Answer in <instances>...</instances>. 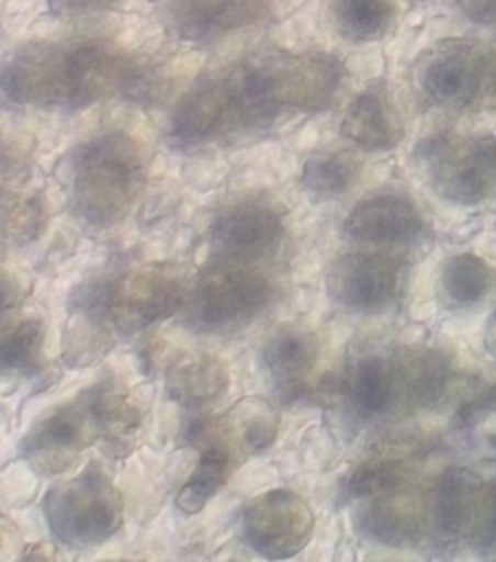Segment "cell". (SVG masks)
Listing matches in <instances>:
<instances>
[{"mask_svg": "<svg viewBox=\"0 0 496 562\" xmlns=\"http://www.w3.org/2000/svg\"><path fill=\"white\" fill-rule=\"evenodd\" d=\"M99 439L90 391L40 417L20 441V454L40 476L66 472L86 446Z\"/></svg>", "mask_w": 496, "mask_h": 562, "instance_id": "obj_8", "label": "cell"}, {"mask_svg": "<svg viewBox=\"0 0 496 562\" xmlns=\"http://www.w3.org/2000/svg\"><path fill=\"white\" fill-rule=\"evenodd\" d=\"M360 160L347 149L312 154L301 171L303 187L318 198H338L351 189L360 176Z\"/></svg>", "mask_w": 496, "mask_h": 562, "instance_id": "obj_23", "label": "cell"}, {"mask_svg": "<svg viewBox=\"0 0 496 562\" xmlns=\"http://www.w3.org/2000/svg\"><path fill=\"white\" fill-rule=\"evenodd\" d=\"M99 428V441L110 454H125L132 448V439L140 426L136 406L127 400L125 391L114 382H99L88 389Z\"/></svg>", "mask_w": 496, "mask_h": 562, "instance_id": "obj_20", "label": "cell"}, {"mask_svg": "<svg viewBox=\"0 0 496 562\" xmlns=\"http://www.w3.org/2000/svg\"><path fill=\"white\" fill-rule=\"evenodd\" d=\"M424 222L417 206L399 193H380L358 202L342 222L347 237L360 244L397 246L417 239Z\"/></svg>", "mask_w": 496, "mask_h": 562, "instance_id": "obj_13", "label": "cell"}, {"mask_svg": "<svg viewBox=\"0 0 496 562\" xmlns=\"http://www.w3.org/2000/svg\"><path fill=\"white\" fill-rule=\"evenodd\" d=\"M272 292V281L257 266L208 263L187 292L184 325L202 334L239 329L270 305Z\"/></svg>", "mask_w": 496, "mask_h": 562, "instance_id": "obj_5", "label": "cell"}, {"mask_svg": "<svg viewBox=\"0 0 496 562\" xmlns=\"http://www.w3.org/2000/svg\"><path fill=\"white\" fill-rule=\"evenodd\" d=\"M198 439L204 441V450L176 494V507L184 514H198L204 505L224 487L230 472L237 465V450L226 437H217L206 424L198 426Z\"/></svg>", "mask_w": 496, "mask_h": 562, "instance_id": "obj_17", "label": "cell"}, {"mask_svg": "<svg viewBox=\"0 0 496 562\" xmlns=\"http://www.w3.org/2000/svg\"><path fill=\"white\" fill-rule=\"evenodd\" d=\"M485 347L496 358V312L492 314V318L487 321V327H485Z\"/></svg>", "mask_w": 496, "mask_h": 562, "instance_id": "obj_31", "label": "cell"}, {"mask_svg": "<svg viewBox=\"0 0 496 562\" xmlns=\"http://www.w3.org/2000/svg\"><path fill=\"white\" fill-rule=\"evenodd\" d=\"M285 235L281 215L263 202H237L211 224V263L257 266L270 259Z\"/></svg>", "mask_w": 496, "mask_h": 562, "instance_id": "obj_10", "label": "cell"}, {"mask_svg": "<svg viewBox=\"0 0 496 562\" xmlns=\"http://www.w3.org/2000/svg\"><path fill=\"white\" fill-rule=\"evenodd\" d=\"M42 228V206L37 200H18L4 211V237L15 244L31 241Z\"/></svg>", "mask_w": 496, "mask_h": 562, "instance_id": "obj_28", "label": "cell"}, {"mask_svg": "<svg viewBox=\"0 0 496 562\" xmlns=\"http://www.w3.org/2000/svg\"><path fill=\"white\" fill-rule=\"evenodd\" d=\"M399 261L380 252H349L338 257L327 272L329 296L353 312H380L399 290Z\"/></svg>", "mask_w": 496, "mask_h": 562, "instance_id": "obj_12", "label": "cell"}, {"mask_svg": "<svg viewBox=\"0 0 496 562\" xmlns=\"http://www.w3.org/2000/svg\"><path fill=\"white\" fill-rule=\"evenodd\" d=\"M439 195L472 204L496 187V138H443L428 154Z\"/></svg>", "mask_w": 496, "mask_h": 562, "instance_id": "obj_11", "label": "cell"}, {"mask_svg": "<svg viewBox=\"0 0 496 562\" xmlns=\"http://www.w3.org/2000/svg\"><path fill=\"white\" fill-rule=\"evenodd\" d=\"M57 7H61L64 11H72V13H88V11H99L110 7L114 0H55Z\"/></svg>", "mask_w": 496, "mask_h": 562, "instance_id": "obj_30", "label": "cell"}, {"mask_svg": "<svg viewBox=\"0 0 496 562\" xmlns=\"http://www.w3.org/2000/svg\"><path fill=\"white\" fill-rule=\"evenodd\" d=\"M494 285L492 268L476 255L463 252L446 261L441 270V292L459 307L474 305L483 301Z\"/></svg>", "mask_w": 496, "mask_h": 562, "instance_id": "obj_24", "label": "cell"}, {"mask_svg": "<svg viewBox=\"0 0 496 562\" xmlns=\"http://www.w3.org/2000/svg\"><path fill=\"white\" fill-rule=\"evenodd\" d=\"M417 81L432 105L465 110L494 88L496 55L481 42H441L421 59Z\"/></svg>", "mask_w": 496, "mask_h": 562, "instance_id": "obj_7", "label": "cell"}, {"mask_svg": "<svg viewBox=\"0 0 496 562\" xmlns=\"http://www.w3.org/2000/svg\"><path fill=\"white\" fill-rule=\"evenodd\" d=\"M340 132L364 151H382L397 143V116L380 90L358 94L345 110Z\"/></svg>", "mask_w": 496, "mask_h": 562, "instance_id": "obj_19", "label": "cell"}, {"mask_svg": "<svg viewBox=\"0 0 496 562\" xmlns=\"http://www.w3.org/2000/svg\"><path fill=\"white\" fill-rule=\"evenodd\" d=\"M44 347V325L40 318H24L4 329L2 369L31 375L40 371Z\"/></svg>", "mask_w": 496, "mask_h": 562, "instance_id": "obj_26", "label": "cell"}, {"mask_svg": "<svg viewBox=\"0 0 496 562\" xmlns=\"http://www.w3.org/2000/svg\"><path fill=\"white\" fill-rule=\"evenodd\" d=\"M467 536L481 553H496V483L483 485Z\"/></svg>", "mask_w": 496, "mask_h": 562, "instance_id": "obj_27", "label": "cell"}, {"mask_svg": "<svg viewBox=\"0 0 496 562\" xmlns=\"http://www.w3.org/2000/svg\"><path fill=\"white\" fill-rule=\"evenodd\" d=\"M143 75L127 59L99 44H35L15 53L2 70V92L11 103L81 110L114 92L140 90Z\"/></svg>", "mask_w": 496, "mask_h": 562, "instance_id": "obj_2", "label": "cell"}, {"mask_svg": "<svg viewBox=\"0 0 496 562\" xmlns=\"http://www.w3.org/2000/svg\"><path fill=\"white\" fill-rule=\"evenodd\" d=\"M483 483L467 468H448L430 492V522L443 538H456L470 531Z\"/></svg>", "mask_w": 496, "mask_h": 562, "instance_id": "obj_16", "label": "cell"}, {"mask_svg": "<svg viewBox=\"0 0 496 562\" xmlns=\"http://www.w3.org/2000/svg\"><path fill=\"white\" fill-rule=\"evenodd\" d=\"M349 393L353 404L367 415H380L388 411L399 393V380L395 360L380 353L362 356L349 378Z\"/></svg>", "mask_w": 496, "mask_h": 562, "instance_id": "obj_22", "label": "cell"}, {"mask_svg": "<svg viewBox=\"0 0 496 562\" xmlns=\"http://www.w3.org/2000/svg\"><path fill=\"white\" fill-rule=\"evenodd\" d=\"M42 514L59 544L94 547L121 527L123 498L110 479L90 465L50 485L42 498Z\"/></svg>", "mask_w": 496, "mask_h": 562, "instance_id": "obj_4", "label": "cell"}, {"mask_svg": "<svg viewBox=\"0 0 496 562\" xmlns=\"http://www.w3.org/2000/svg\"><path fill=\"white\" fill-rule=\"evenodd\" d=\"M399 393L417 406L437 404L450 382L448 360L435 349L408 351L395 358Z\"/></svg>", "mask_w": 496, "mask_h": 562, "instance_id": "obj_21", "label": "cell"}, {"mask_svg": "<svg viewBox=\"0 0 496 562\" xmlns=\"http://www.w3.org/2000/svg\"><path fill=\"white\" fill-rule=\"evenodd\" d=\"M318 360V340L294 325L274 329L261 347V364L283 395L296 393Z\"/></svg>", "mask_w": 496, "mask_h": 562, "instance_id": "obj_15", "label": "cell"}, {"mask_svg": "<svg viewBox=\"0 0 496 562\" xmlns=\"http://www.w3.org/2000/svg\"><path fill=\"white\" fill-rule=\"evenodd\" d=\"M108 327L134 334L184 307L187 285L173 266H145L92 283Z\"/></svg>", "mask_w": 496, "mask_h": 562, "instance_id": "obj_6", "label": "cell"}, {"mask_svg": "<svg viewBox=\"0 0 496 562\" xmlns=\"http://www.w3.org/2000/svg\"><path fill=\"white\" fill-rule=\"evenodd\" d=\"M360 531L382 544L404 547L419 538L424 527V507L408 485L369 496L358 514Z\"/></svg>", "mask_w": 496, "mask_h": 562, "instance_id": "obj_14", "label": "cell"}, {"mask_svg": "<svg viewBox=\"0 0 496 562\" xmlns=\"http://www.w3.org/2000/svg\"><path fill=\"white\" fill-rule=\"evenodd\" d=\"M338 31L353 42L380 37L395 18L393 0H331Z\"/></svg>", "mask_w": 496, "mask_h": 562, "instance_id": "obj_25", "label": "cell"}, {"mask_svg": "<svg viewBox=\"0 0 496 562\" xmlns=\"http://www.w3.org/2000/svg\"><path fill=\"white\" fill-rule=\"evenodd\" d=\"M228 386L224 362L211 353L182 351L165 371L167 395L187 408H198L219 400Z\"/></svg>", "mask_w": 496, "mask_h": 562, "instance_id": "obj_18", "label": "cell"}, {"mask_svg": "<svg viewBox=\"0 0 496 562\" xmlns=\"http://www.w3.org/2000/svg\"><path fill=\"white\" fill-rule=\"evenodd\" d=\"M459 7L478 24H496V0H459Z\"/></svg>", "mask_w": 496, "mask_h": 562, "instance_id": "obj_29", "label": "cell"}, {"mask_svg": "<svg viewBox=\"0 0 496 562\" xmlns=\"http://www.w3.org/2000/svg\"><path fill=\"white\" fill-rule=\"evenodd\" d=\"M314 514L292 490L277 487L252 498L241 512L246 544L268 560L296 555L312 538Z\"/></svg>", "mask_w": 496, "mask_h": 562, "instance_id": "obj_9", "label": "cell"}, {"mask_svg": "<svg viewBox=\"0 0 496 562\" xmlns=\"http://www.w3.org/2000/svg\"><path fill=\"white\" fill-rule=\"evenodd\" d=\"M145 158L125 132H105L83 143L70 171L75 213L90 226L121 222L145 187Z\"/></svg>", "mask_w": 496, "mask_h": 562, "instance_id": "obj_3", "label": "cell"}, {"mask_svg": "<svg viewBox=\"0 0 496 562\" xmlns=\"http://www.w3.org/2000/svg\"><path fill=\"white\" fill-rule=\"evenodd\" d=\"M340 79L342 66L327 53L250 55L189 88L171 112L169 138L193 149L261 130L285 112L323 110Z\"/></svg>", "mask_w": 496, "mask_h": 562, "instance_id": "obj_1", "label": "cell"}]
</instances>
